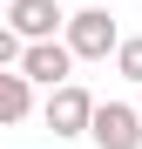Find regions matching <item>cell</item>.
<instances>
[{
    "label": "cell",
    "mask_w": 142,
    "mask_h": 149,
    "mask_svg": "<svg viewBox=\"0 0 142 149\" xmlns=\"http://www.w3.org/2000/svg\"><path fill=\"white\" fill-rule=\"evenodd\" d=\"M88 136H95V149H142V115H135V102H95Z\"/></svg>",
    "instance_id": "277c9868"
},
{
    "label": "cell",
    "mask_w": 142,
    "mask_h": 149,
    "mask_svg": "<svg viewBox=\"0 0 142 149\" xmlns=\"http://www.w3.org/2000/svg\"><path fill=\"white\" fill-rule=\"evenodd\" d=\"M61 7H54V0H14V7H7V27L20 34V41H47V34H61Z\"/></svg>",
    "instance_id": "5b68a950"
},
{
    "label": "cell",
    "mask_w": 142,
    "mask_h": 149,
    "mask_svg": "<svg viewBox=\"0 0 142 149\" xmlns=\"http://www.w3.org/2000/svg\"><path fill=\"white\" fill-rule=\"evenodd\" d=\"M61 41H68V54H75V61H108L115 41H122V27H115L108 7H81V14L61 20Z\"/></svg>",
    "instance_id": "6da1fadb"
},
{
    "label": "cell",
    "mask_w": 142,
    "mask_h": 149,
    "mask_svg": "<svg viewBox=\"0 0 142 149\" xmlns=\"http://www.w3.org/2000/svg\"><path fill=\"white\" fill-rule=\"evenodd\" d=\"M27 115H34V81L20 68H0V129H14Z\"/></svg>",
    "instance_id": "8992f818"
},
{
    "label": "cell",
    "mask_w": 142,
    "mask_h": 149,
    "mask_svg": "<svg viewBox=\"0 0 142 149\" xmlns=\"http://www.w3.org/2000/svg\"><path fill=\"white\" fill-rule=\"evenodd\" d=\"M14 61H20V34L0 20V68H14Z\"/></svg>",
    "instance_id": "ba28073f"
},
{
    "label": "cell",
    "mask_w": 142,
    "mask_h": 149,
    "mask_svg": "<svg viewBox=\"0 0 142 149\" xmlns=\"http://www.w3.org/2000/svg\"><path fill=\"white\" fill-rule=\"evenodd\" d=\"M115 68H122L129 81H142V34H129V41H115Z\"/></svg>",
    "instance_id": "52a82bcc"
},
{
    "label": "cell",
    "mask_w": 142,
    "mask_h": 149,
    "mask_svg": "<svg viewBox=\"0 0 142 149\" xmlns=\"http://www.w3.org/2000/svg\"><path fill=\"white\" fill-rule=\"evenodd\" d=\"M27 81H41V88H61L68 74H75V54H68V41L61 34H47V41H20V61H14Z\"/></svg>",
    "instance_id": "3957f363"
},
{
    "label": "cell",
    "mask_w": 142,
    "mask_h": 149,
    "mask_svg": "<svg viewBox=\"0 0 142 149\" xmlns=\"http://www.w3.org/2000/svg\"><path fill=\"white\" fill-rule=\"evenodd\" d=\"M135 115H142V102H135Z\"/></svg>",
    "instance_id": "9c48e42d"
},
{
    "label": "cell",
    "mask_w": 142,
    "mask_h": 149,
    "mask_svg": "<svg viewBox=\"0 0 142 149\" xmlns=\"http://www.w3.org/2000/svg\"><path fill=\"white\" fill-rule=\"evenodd\" d=\"M88 115H95V95L68 74L61 88H47V109H41V122L54 129V142H68V136H88Z\"/></svg>",
    "instance_id": "7a4b0ae2"
}]
</instances>
